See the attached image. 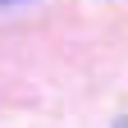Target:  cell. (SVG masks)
<instances>
[{"mask_svg": "<svg viewBox=\"0 0 128 128\" xmlns=\"http://www.w3.org/2000/svg\"><path fill=\"white\" fill-rule=\"evenodd\" d=\"M119 128H128V124H119Z\"/></svg>", "mask_w": 128, "mask_h": 128, "instance_id": "1", "label": "cell"}]
</instances>
